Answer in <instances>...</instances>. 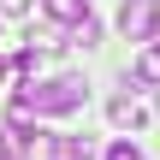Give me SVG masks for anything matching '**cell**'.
<instances>
[{
	"label": "cell",
	"instance_id": "2",
	"mask_svg": "<svg viewBox=\"0 0 160 160\" xmlns=\"http://www.w3.org/2000/svg\"><path fill=\"white\" fill-rule=\"evenodd\" d=\"M119 36L125 42H154L160 36V0H125L119 6Z\"/></svg>",
	"mask_w": 160,
	"mask_h": 160
},
{
	"label": "cell",
	"instance_id": "12",
	"mask_svg": "<svg viewBox=\"0 0 160 160\" xmlns=\"http://www.w3.org/2000/svg\"><path fill=\"white\" fill-rule=\"evenodd\" d=\"M6 71H12V65H6V59H0V83H6Z\"/></svg>",
	"mask_w": 160,
	"mask_h": 160
},
{
	"label": "cell",
	"instance_id": "6",
	"mask_svg": "<svg viewBox=\"0 0 160 160\" xmlns=\"http://www.w3.org/2000/svg\"><path fill=\"white\" fill-rule=\"evenodd\" d=\"M137 83H154L160 89V36L142 42V53H137Z\"/></svg>",
	"mask_w": 160,
	"mask_h": 160
},
{
	"label": "cell",
	"instance_id": "1",
	"mask_svg": "<svg viewBox=\"0 0 160 160\" xmlns=\"http://www.w3.org/2000/svg\"><path fill=\"white\" fill-rule=\"evenodd\" d=\"M18 95H24L36 113L65 119V113H77V107L89 101V83H83V77H71V71H59V77H30V83H18Z\"/></svg>",
	"mask_w": 160,
	"mask_h": 160
},
{
	"label": "cell",
	"instance_id": "7",
	"mask_svg": "<svg viewBox=\"0 0 160 160\" xmlns=\"http://www.w3.org/2000/svg\"><path fill=\"white\" fill-rule=\"evenodd\" d=\"M42 6H48V18H53L59 30H71V24L89 12V0H42Z\"/></svg>",
	"mask_w": 160,
	"mask_h": 160
},
{
	"label": "cell",
	"instance_id": "14",
	"mask_svg": "<svg viewBox=\"0 0 160 160\" xmlns=\"http://www.w3.org/2000/svg\"><path fill=\"white\" fill-rule=\"evenodd\" d=\"M154 107H160V101H154Z\"/></svg>",
	"mask_w": 160,
	"mask_h": 160
},
{
	"label": "cell",
	"instance_id": "10",
	"mask_svg": "<svg viewBox=\"0 0 160 160\" xmlns=\"http://www.w3.org/2000/svg\"><path fill=\"white\" fill-rule=\"evenodd\" d=\"M30 12V0H0V18H24Z\"/></svg>",
	"mask_w": 160,
	"mask_h": 160
},
{
	"label": "cell",
	"instance_id": "9",
	"mask_svg": "<svg viewBox=\"0 0 160 160\" xmlns=\"http://www.w3.org/2000/svg\"><path fill=\"white\" fill-rule=\"evenodd\" d=\"M101 160H148V154H142V148H137V142L125 137V142H113V148H107V154H101Z\"/></svg>",
	"mask_w": 160,
	"mask_h": 160
},
{
	"label": "cell",
	"instance_id": "5",
	"mask_svg": "<svg viewBox=\"0 0 160 160\" xmlns=\"http://www.w3.org/2000/svg\"><path fill=\"white\" fill-rule=\"evenodd\" d=\"M48 53H53V48H18V53H12V71H18V83H30V77H42V65H48Z\"/></svg>",
	"mask_w": 160,
	"mask_h": 160
},
{
	"label": "cell",
	"instance_id": "13",
	"mask_svg": "<svg viewBox=\"0 0 160 160\" xmlns=\"http://www.w3.org/2000/svg\"><path fill=\"white\" fill-rule=\"evenodd\" d=\"M0 160H18V154H0Z\"/></svg>",
	"mask_w": 160,
	"mask_h": 160
},
{
	"label": "cell",
	"instance_id": "8",
	"mask_svg": "<svg viewBox=\"0 0 160 160\" xmlns=\"http://www.w3.org/2000/svg\"><path fill=\"white\" fill-rule=\"evenodd\" d=\"M65 36H71V48H95V42H101V18H95V12H83Z\"/></svg>",
	"mask_w": 160,
	"mask_h": 160
},
{
	"label": "cell",
	"instance_id": "11",
	"mask_svg": "<svg viewBox=\"0 0 160 160\" xmlns=\"http://www.w3.org/2000/svg\"><path fill=\"white\" fill-rule=\"evenodd\" d=\"M0 154H12V137H6V131H0Z\"/></svg>",
	"mask_w": 160,
	"mask_h": 160
},
{
	"label": "cell",
	"instance_id": "4",
	"mask_svg": "<svg viewBox=\"0 0 160 160\" xmlns=\"http://www.w3.org/2000/svg\"><path fill=\"white\" fill-rule=\"evenodd\" d=\"M107 119H113L119 131H142V125H148V107H142L137 95H113V101H107Z\"/></svg>",
	"mask_w": 160,
	"mask_h": 160
},
{
	"label": "cell",
	"instance_id": "3",
	"mask_svg": "<svg viewBox=\"0 0 160 160\" xmlns=\"http://www.w3.org/2000/svg\"><path fill=\"white\" fill-rule=\"evenodd\" d=\"M36 160H95L89 137H71V131H42V142L30 148Z\"/></svg>",
	"mask_w": 160,
	"mask_h": 160
}]
</instances>
